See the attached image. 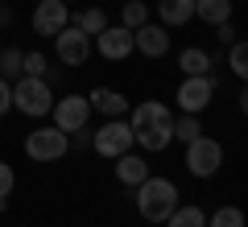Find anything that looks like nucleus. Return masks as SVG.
Segmentation results:
<instances>
[{"mask_svg": "<svg viewBox=\"0 0 248 227\" xmlns=\"http://www.w3.org/2000/svg\"><path fill=\"white\" fill-rule=\"evenodd\" d=\"M75 145H79V149L91 145V128H79V132H75Z\"/></svg>", "mask_w": 248, "mask_h": 227, "instance_id": "nucleus-30", "label": "nucleus"}, {"mask_svg": "<svg viewBox=\"0 0 248 227\" xmlns=\"http://www.w3.org/2000/svg\"><path fill=\"white\" fill-rule=\"evenodd\" d=\"M29 25H33L37 37L62 33V29L71 25V4H62V0H37V9H33V17H29Z\"/></svg>", "mask_w": 248, "mask_h": 227, "instance_id": "nucleus-9", "label": "nucleus"}, {"mask_svg": "<svg viewBox=\"0 0 248 227\" xmlns=\"http://www.w3.org/2000/svg\"><path fill=\"white\" fill-rule=\"evenodd\" d=\"M145 178H149V161H145L141 153H124V157H116V182L141 186Z\"/></svg>", "mask_w": 248, "mask_h": 227, "instance_id": "nucleus-14", "label": "nucleus"}, {"mask_svg": "<svg viewBox=\"0 0 248 227\" xmlns=\"http://www.w3.org/2000/svg\"><path fill=\"white\" fill-rule=\"evenodd\" d=\"M178 198H182L178 186L170 182V178H157V174H149L141 186H137V211H141L145 223H166V219L174 215Z\"/></svg>", "mask_w": 248, "mask_h": 227, "instance_id": "nucleus-2", "label": "nucleus"}, {"mask_svg": "<svg viewBox=\"0 0 248 227\" xmlns=\"http://www.w3.org/2000/svg\"><path fill=\"white\" fill-rule=\"evenodd\" d=\"M195 17L207 25H223L232 21V0H195Z\"/></svg>", "mask_w": 248, "mask_h": 227, "instance_id": "nucleus-18", "label": "nucleus"}, {"mask_svg": "<svg viewBox=\"0 0 248 227\" xmlns=\"http://www.w3.org/2000/svg\"><path fill=\"white\" fill-rule=\"evenodd\" d=\"M207 227H248V215H244L240 207H232V202H223V207H215V211H211Z\"/></svg>", "mask_w": 248, "mask_h": 227, "instance_id": "nucleus-21", "label": "nucleus"}, {"mask_svg": "<svg viewBox=\"0 0 248 227\" xmlns=\"http://www.w3.org/2000/svg\"><path fill=\"white\" fill-rule=\"evenodd\" d=\"M166 227H207V215H203V207H195V202H178L174 215L166 219Z\"/></svg>", "mask_w": 248, "mask_h": 227, "instance_id": "nucleus-20", "label": "nucleus"}, {"mask_svg": "<svg viewBox=\"0 0 248 227\" xmlns=\"http://www.w3.org/2000/svg\"><path fill=\"white\" fill-rule=\"evenodd\" d=\"M62 4H71V0H62Z\"/></svg>", "mask_w": 248, "mask_h": 227, "instance_id": "nucleus-32", "label": "nucleus"}, {"mask_svg": "<svg viewBox=\"0 0 248 227\" xmlns=\"http://www.w3.org/2000/svg\"><path fill=\"white\" fill-rule=\"evenodd\" d=\"M13 25V9H9V4H0V29H9Z\"/></svg>", "mask_w": 248, "mask_h": 227, "instance_id": "nucleus-29", "label": "nucleus"}, {"mask_svg": "<svg viewBox=\"0 0 248 227\" xmlns=\"http://www.w3.org/2000/svg\"><path fill=\"white\" fill-rule=\"evenodd\" d=\"M9 107H13V83L0 79V116H9Z\"/></svg>", "mask_w": 248, "mask_h": 227, "instance_id": "nucleus-27", "label": "nucleus"}, {"mask_svg": "<svg viewBox=\"0 0 248 227\" xmlns=\"http://www.w3.org/2000/svg\"><path fill=\"white\" fill-rule=\"evenodd\" d=\"M71 153V136L58 128V124H42V128H33L25 136V157L37 161V166H46V161H62Z\"/></svg>", "mask_w": 248, "mask_h": 227, "instance_id": "nucleus-5", "label": "nucleus"}, {"mask_svg": "<svg viewBox=\"0 0 248 227\" xmlns=\"http://www.w3.org/2000/svg\"><path fill=\"white\" fill-rule=\"evenodd\" d=\"M145 21H149L145 0H124V9H120V25H124V29H141Z\"/></svg>", "mask_w": 248, "mask_h": 227, "instance_id": "nucleus-23", "label": "nucleus"}, {"mask_svg": "<svg viewBox=\"0 0 248 227\" xmlns=\"http://www.w3.org/2000/svg\"><path fill=\"white\" fill-rule=\"evenodd\" d=\"M157 17L161 25H190L195 21V0H157Z\"/></svg>", "mask_w": 248, "mask_h": 227, "instance_id": "nucleus-15", "label": "nucleus"}, {"mask_svg": "<svg viewBox=\"0 0 248 227\" xmlns=\"http://www.w3.org/2000/svg\"><path fill=\"white\" fill-rule=\"evenodd\" d=\"M50 116H54V124L71 136V132L87 128V120H91V99H87V95H62V99H54Z\"/></svg>", "mask_w": 248, "mask_h": 227, "instance_id": "nucleus-8", "label": "nucleus"}, {"mask_svg": "<svg viewBox=\"0 0 248 227\" xmlns=\"http://www.w3.org/2000/svg\"><path fill=\"white\" fill-rule=\"evenodd\" d=\"M95 50L104 54L108 62H124L128 54H137V45H133V29H124V25H108L104 33L95 37Z\"/></svg>", "mask_w": 248, "mask_h": 227, "instance_id": "nucleus-11", "label": "nucleus"}, {"mask_svg": "<svg viewBox=\"0 0 248 227\" xmlns=\"http://www.w3.org/2000/svg\"><path fill=\"white\" fill-rule=\"evenodd\" d=\"M211 66H215V58L207 50H199V45H186L178 54V70L182 75H211Z\"/></svg>", "mask_w": 248, "mask_h": 227, "instance_id": "nucleus-16", "label": "nucleus"}, {"mask_svg": "<svg viewBox=\"0 0 248 227\" xmlns=\"http://www.w3.org/2000/svg\"><path fill=\"white\" fill-rule=\"evenodd\" d=\"M87 99H91V112H104V120H112V116H128V107H133L120 91H112V87H95Z\"/></svg>", "mask_w": 248, "mask_h": 227, "instance_id": "nucleus-13", "label": "nucleus"}, {"mask_svg": "<svg viewBox=\"0 0 248 227\" xmlns=\"http://www.w3.org/2000/svg\"><path fill=\"white\" fill-rule=\"evenodd\" d=\"M13 107H17L21 116H29V120L50 116V107H54V87H50V79L21 75V79L13 83Z\"/></svg>", "mask_w": 248, "mask_h": 227, "instance_id": "nucleus-3", "label": "nucleus"}, {"mask_svg": "<svg viewBox=\"0 0 248 227\" xmlns=\"http://www.w3.org/2000/svg\"><path fill=\"white\" fill-rule=\"evenodd\" d=\"M25 75V50L21 45H9V50H0V79L17 83Z\"/></svg>", "mask_w": 248, "mask_h": 227, "instance_id": "nucleus-19", "label": "nucleus"}, {"mask_svg": "<svg viewBox=\"0 0 248 227\" xmlns=\"http://www.w3.org/2000/svg\"><path fill=\"white\" fill-rule=\"evenodd\" d=\"M54 54H58L62 66H83V62L91 58V37L83 33V29L66 25L62 33H54Z\"/></svg>", "mask_w": 248, "mask_h": 227, "instance_id": "nucleus-10", "label": "nucleus"}, {"mask_svg": "<svg viewBox=\"0 0 248 227\" xmlns=\"http://www.w3.org/2000/svg\"><path fill=\"white\" fill-rule=\"evenodd\" d=\"M240 116H248V83L240 87Z\"/></svg>", "mask_w": 248, "mask_h": 227, "instance_id": "nucleus-31", "label": "nucleus"}, {"mask_svg": "<svg viewBox=\"0 0 248 227\" xmlns=\"http://www.w3.org/2000/svg\"><path fill=\"white\" fill-rule=\"evenodd\" d=\"M133 128H128V116H112V120H104L95 132H91V149H95L99 157L116 161L124 157V153H133Z\"/></svg>", "mask_w": 248, "mask_h": 227, "instance_id": "nucleus-4", "label": "nucleus"}, {"mask_svg": "<svg viewBox=\"0 0 248 227\" xmlns=\"http://www.w3.org/2000/svg\"><path fill=\"white\" fill-rule=\"evenodd\" d=\"M195 136H203V124H199V116H178V120H174V140L190 145Z\"/></svg>", "mask_w": 248, "mask_h": 227, "instance_id": "nucleus-24", "label": "nucleus"}, {"mask_svg": "<svg viewBox=\"0 0 248 227\" xmlns=\"http://www.w3.org/2000/svg\"><path fill=\"white\" fill-rule=\"evenodd\" d=\"M228 66L240 83H248V42H232L228 45Z\"/></svg>", "mask_w": 248, "mask_h": 227, "instance_id": "nucleus-22", "label": "nucleus"}, {"mask_svg": "<svg viewBox=\"0 0 248 227\" xmlns=\"http://www.w3.org/2000/svg\"><path fill=\"white\" fill-rule=\"evenodd\" d=\"M46 70H50L46 54H37V50H25V75H37V79H46Z\"/></svg>", "mask_w": 248, "mask_h": 227, "instance_id": "nucleus-26", "label": "nucleus"}, {"mask_svg": "<svg viewBox=\"0 0 248 227\" xmlns=\"http://www.w3.org/2000/svg\"><path fill=\"white\" fill-rule=\"evenodd\" d=\"M128 128L141 153H161L174 140V112L161 99H141L137 107H128Z\"/></svg>", "mask_w": 248, "mask_h": 227, "instance_id": "nucleus-1", "label": "nucleus"}, {"mask_svg": "<svg viewBox=\"0 0 248 227\" xmlns=\"http://www.w3.org/2000/svg\"><path fill=\"white\" fill-rule=\"evenodd\" d=\"M133 45L145 54V58H166V54H170V29L145 21L141 29H133Z\"/></svg>", "mask_w": 248, "mask_h": 227, "instance_id": "nucleus-12", "label": "nucleus"}, {"mask_svg": "<svg viewBox=\"0 0 248 227\" xmlns=\"http://www.w3.org/2000/svg\"><path fill=\"white\" fill-rule=\"evenodd\" d=\"M13 186H17V174H13V166H9V161H0V211L9 207Z\"/></svg>", "mask_w": 248, "mask_h": 227, "instance_id": "nucleus-25", "label": "nucleus"}, {"mask_svg": "<svg viewBox=\"0 0 248 227\" xmlns=\"http://www.w3.org/2000/svg\"><path fill=\"white\" fill-rule=\"evenodd\" d=\"M71 25H75V29H83L87 37H99V33L108 29V13L91 4V9H79V13H75V17H71Z\"/></svg>", "mask_w": 248, "mask_h": 227, "instance_id": "nucleus-17", "label": "nucleus"}, {"mask_svg": "<svg viewBox=\"0 0 248 227\" xmlns=\"http://www.w3.org/2000/svg\"><path fill=\"white\" fill-rule=\"evenodd\" d=\"M211 95H215V79L211 75H182L174 91V104L182 107V116H199L211 107Z\"/></svg>", "mask_w": 248, "mask_h": 227, "instance_id": "nucleus-6", "label": "nucleus"}, {"mask_svg": "<svg viewBox=\"0 0 248 227\" xmlns=\"http://www.w3.org/2000/svg\"><path fill=\"white\" fill-rule=\"evenodd\" d=\"M219 166H223V145L215 136H195L190 145H186V169L195 178H215L219 174Z\"/></svg>", "mask_w": 248, "mask_h": 227, "instance_id": "nucleus-7", "label": "nucleus"}, {"mask_svg": "<svg viewBox=\"0 0 248 227\" xmlns=\"http://www.w3.org/2000/svg\"><path fill=\"white\" fill-rule=\"evenodd\" d=\"M215 29H219L215 37H219L223 45H232V42H236V29H232V21H223V25H215Z\"/></svg>", "mask_w": 248, "mask_h": 227, "instance_id": "nucleus-28", "label": "nucleus"}]
</instances>
